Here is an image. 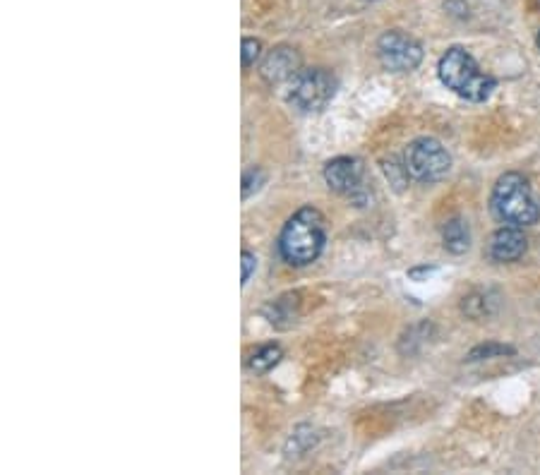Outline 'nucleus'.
<instances>
[{"label": "nucleus", "mask_w": 540, "mask_h": 475, "mask_svg": "<svg viewBox=\"0 0 540 475\" xmlns=\"http://www.w3.org/2000/svg\"><path fill=\"white\" fill-rule=\"evenodd\" d=\"M324 243L327 228L322 214L315 207H303L286 221L279 236V252L291 267H308L322 255Z\"/></svg>", "instance_id": "obj_1"}, {"label": "nucleus", "mask_w": 540, "mask_h": 475, "mask_svg": "<svg viewBox=\"0 0 540 475\" xmlns=\"http://www.w3.org/2000/svg\"><path fill=\"white\" fill-rule=\"evenodd\" d=\"M437 75H440V82L444 87L452 89L461 99L476 101V104L488 101L497 87L495 77L485 75V72L478 68L476 58L461 46H452L444 53L440 63H437Z\"/></svg>", "instance_id": "obj_2"}, {"label": "nucleus", "mask_w": 540, "mask_h": 475, "mask_svg": "<svg viewBox=\"0 0 540 475\" xmlns=\"http://www.w3.org/2000/svg\"><path fill=\"white\" fill-rule=\"evenodd\" d=\"M490 209L500 224L516 228L533 226L540 216V207L533 197L531 185L521 173H504L497 180L490 195Z\"/></svg>", "instance_id": "obj_3"}, {"label": "nucleus", "mask_w": 540, "mask_h": 475, "mask_svg": "<svg viewBox=\"0 0 540 475\" xmlns=\"http://www.w3.org/2000/svg\"><path fill=\"white\" fill-rule=\"evenodd\" d=\"M336 94V77L324 68L298 70L288 87V101L300 113L322 111Z\"/></svg>", "instance_id": "obj_4"}, {"label": "nucleus", "mask_w": 540, "mask_h": 475, "mask_svg": "<svg viewBox=\"0 0 540 475\" xmlns=\"http://www.w3.org/2000/svg\"><path fill=\"white\" fill-rule=\"evenodd\" d=\"M404 161L411 178L425 185L440 183L442 178H447L449 168H452V156L435 137H418V140H413L406 147Z\"/></svg>", "instance_id": "obj_5"}, {"label": "nucleus", "mask_w": 540, "mask_h": 475, "mask_svg": "<svg viewBox=\"0 0 540 475\" xmlns=\"http://www.w3.org/2000/svg\"><path fill=\"white\" fill-rule=\"evenodd\" d=\"M377 58L387 70L392 72H411L423 60V46L413 36L404 32H387L377 41Z\"/></svg>", "instance_id": "obj_6"}, {"label": "nucleus", "mask_w": 540, "mask_h": 475, "mask_svg": "<svg viewBox=\"0 0 540 475\" xmlns=\"http://www.w3.org/2000/svg\"><path fill=\"white\" fill-rule=\"evenodd\" d=\"M365 168L356 156H336L324 166V180H327L329 190L339 192V195H356L363 188Z\"/></svg>", "instance_id": "obj_7"}, {"label": "nucleus", "mask_w": 540, "mask_h": 475, "mask_svg": "<svg viewBox=\"0 0 540 475\" xmlns=\"http://www.w3.org/2000/svg\"><path fill=\"white\" fill-rule=\"evenodd\" d=\"M528 248V240L524 231L516 226H502L492 233L488 243V257L497 264H509L524 257Z\"/></svg>", "instance_id": "obj_8"}, {"label": "nucleus", "mask_w": 540, "mask_h": 475, "mask_svg": "<svg viewBox=\"0 0 540 475\" xmlns=\"http://www.w3.org/2000/svg\"><path fill=\"white\" fill-rule=\"evenodd\" d=\"M298 70H300V56L296 53V48L291 46L272 48L260 65V75L267 84H281L286 80H293Z\"/></svg>", "instance_id": "obj_9"}, {"label": "nucleus", "mask_w": 540, "mask_h": 475, "mask_svg": "<svg viewBox=\"0 0 540 475\" xmlns=\"http://www.w3.org/2000/svg\"><path fill=\"white\" fill-rule=\"evenodd\" d=\"M442 243L444 250L452 252V255H464L471 248V231L464 219H452L447 221L442 228Z\"/></svg>", "instance_id": "obj_10"}, {"label": "nucleus", "mask_w": 540, "mask_h": 475, "mask_svg": "<svg viewBox=\"0 0 540 475\" xmlns=\"http://www.w3.org/2000/svg\"><path fill=\"white\" fill-rule=\"evenodd\" d=\"M281 360V348L276 344H269V346H262L260 351L255 353V356L250 358V370L252 372H269L274 368V365H279Z\"/></svg>", "instance_id": "obj_11"}, {"label": "nucleus", "mask_w": 540, "mask_h": 475, "mask_svg": "<svg viewBox=\"0 0 540 475\" xmlns=\"http://www.w3.org/2000/svg\"><path fill=\"white\" fill-rule=\"evenodd\" d=\"M382 168L384 173H387V178L392 180V185L396 190H404L408 185V178H411V173H408L406 168V161H396V159H389V161H382Z\"/></svg>", "instance_id": "obj_12"}, {"label": "nucleus", "mask_w": 540, "mask_h": 475, "mask_svg": "<svg viewBox=\"0 0 540 475\" xmlns=\"http://www.w3.org/2000/svg\"><path fill=\"white\" fill-rule=\"evenodd\" d=\"M514 348L512 346H502V344H485L473 348L471 353H468V360H485V358H502V356H512Z\"/></svg>", "instance_id": "obj_13"}, {"label": "nucleus", "mask_w": 540, "mask_h": 475, "mask_svg": "<svg viewBox=\"0 0 540 475\" xmlns=\"http://www.w3.org/2000/svg\"><path fill=\"white\" fill-rule=\"evenodd\" d=\"M264 185V173L262 168H250L243 176V200H250L257 190Z\"/></svg>", "instance_id": "obj_14"}, {"label": "nucleus", "mask_w": 540, "mask_h": 475, "mask_svg": "<svg viewBox=\"0 0 540 475\" xmlns=\"http://www.w3.org/2000/svg\"><path fill=\"white\" fill-rule=\"evenodd\" d=\"M262 56V41L245 36L243 39V68H252Z\"/></svg>", "instance_id": "obj_15"}, {"label": "nucleus", "mask_w": 540, "mask_h": 475, "mask_svg": "<svg viewBox=\"0 0 540 475\" xmlns=\"http://www.w3.org/2000/svg\"><path fill=\"white\" fill-rule=\"evenodd\" d=\"M240 262H243V281H240V284L245 286L252 279V274H255L257 260H255V255H252L250 250H243V255H240Z\"/></svg>", "instance_id": "obj_16"}, {"label": "nucleus", "mask_w": 540, "mask_h": 475, "mask_svg": "<svg viewBox=\"0 0 540 475\" xmlns=\"http://www.w3.org/2000/svg\"><path fill=\"white\" fill-rule=\"evenodd\" d=\"M430 272H435V267H420V269H411V272H408V276H411V279H418L420 274H430Z\"/></svg>", "instance_id": "obj_17"}, {"label": "nucleus", "mask_w": 540, "mask_h": 475, "mask_svg": "<svg viewBox=\"0 0 540 475\" xmlns=\"http://www.w3.org/2000/svg\"><path fill=\"white\" fill-rule=\"evenodd\" d=\"M536 44H538V48H540V32H538V36H536Z\"/></svg>", "instance_id": "obj_18"}, {"label": "nucleus", "mask_w": 540, "mask_h": 475, "mask_svg": "<svg viewBox=\"0 0 540 475\" xmlns=\"http://www.w3.org/2000/svg\"><path fill=\"white\" fill-rule=\"evenodd\" d=\"M538 3H540V0H538Z\"/></svg>", "instance_id": "obj_19"}]
</instances>
